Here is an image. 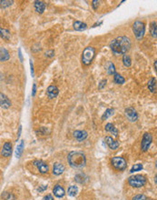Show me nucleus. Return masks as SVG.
<instances>
[{
  "label": "nucleus",
  "instance_id": "obj_16",
  "mask_svg": "<svg viewBox=\"0 0 157 200\" xmlns=\"http://www.w3.org/2000/svg\"><path fill=\"white\" fill-rule=\"evenodd\" d=\"M53 192H54V195L56 197V198H64V196H65V189L62 188L60 185H56L54 189H53Z\"/></svg>",
  "mask_w": 157,
  "mask_h": 200
},
{
  "label": "nucleus",
  "instance_id": "obj_6",
  "mask_svg": "<svg viewBox=\"0 0 157 200\" xmlns=\"http://www.w3.org/2000/svg\"><path fill=\"white\" fill-rule=\"evenodd\" d=\"M112 166L117 169V170H124L126 168V161L124 157H113L112 160Z\"/></svg>",
  "mask_w": 157,
  "mask_h": 200
},
{
  "label": "nucleus",
  "instance_id": "obj_13",
  "mask_svg": "<svg viewBox=\"0 0 157 200\" xmlns=\"http://www.w3.org/2000/svg\"><path fill=\"white\" fill-rule=\"evenodd\" d=\"M105 142H106L107 146L110 148V149L116 150L117 149L118 147H119V143L117 141H116L115 139H113V138H111V137H106Z\"/></svg>",
  "mask_w": 157,
  "mask_h": 200
},
{
  "label": "nucleus",
  "instance_id": "obj_20",
  "mask_svg": "<svg viewBox=\"0 0 157 200\" xmlns=\"http://www.w3.org/2000/svg\"><path fill=\"white\" fill-rule=\"evenodd\" d=\"M0 59H1V61L2 62H4V61H7V60H8L9 59V53H8V51L6 49V48H1V49H0Z\"/></svg>",
  "mask_w": 157,
  "mask_h": 200
},
{
  "label": "nucleus",
  "instance_id": "obj_10",
  "mask_svg": "<svg viewBox=\"0 0 157 200\" xmlns=\"http://www.w3.org/2000/svg\"><path fill=\"white\" fill-rule=\"evenodd\" d=\"M12 154V145L9 143V142H7L4 144L3 146V148L1 151V155L5 157H10Z\"/></svg>",
  "mask_w": 157,
  "mask_h": 200
},
{
  "label": "nucleus",
  "instance_id": "obj_2",
  "mask_svg": "<svg viewBox=\"0 0 157 200\" xmlns=\"http://www.w3.org/2000/svg\"><path fill=\"white\" fill-rule=\"evenodd\" d=\"M67 161L73 168L80 169L85 166L86 158L84 153L80 151H72L67 157Z\"/></svg>",
  "mask_w": 157,
  "mask_h": 200
},
{
  "label": "nucleus",
  "instance_id": "obj_33",
  "mask_svg": "<svg viewBox=\"0 0 157 200\" xmlns=\"http://www.w3.org/2000/svg\"><path fill=\"white\" fill-rule=\"evenodd\" d=\"M13 3V1H1V7H8V6H11Z\"/></svg>",
  "mask_w": 157,
  "mask_h": 200
},
{
  "label": "nucleus",
  "instance_id": "obj_17",
  "mask_svg": "<svg viewBox=\"0 0 157 200\" xmlns=\"http://www.w3.org/2000/svg\"><path fill=\"white\" fill-rule=\"evenodd\" d=\"M35 9L37 13L42 14L46 9V3L43 1H39V0L35 1Z\"/></svg>",
  "mask_w": 157,
  "mask_h": 200
},
{
  "label": "nucleus",
  "instance_id": "obj_19",
  "mask_svg": "<svg viewBox=\"0 0 157 200\" xmlns=\"http://www.w3.org/2000/svg\"><path fill=\"white\" fill-rule=\"evenodd\" d=\"M105 130L107 132H110L111 134H113L115 137H117L118 136V130L115 127V125L111 124V123H108V124L105 125Z\"/></svg>",
  "mask_w": 157,
  "mask_h": 200
},
{
  "label": "nucleus",
  "instance_id": "obj_24",
  "mask_svg": "<svg viewBox=\"0 0 157 200\" xmlns=\"http://www.w3.org/2000/svg\"><path fill=\"white\" fill-rule=\"evenodd\" d=\"M114 81H115L116 84H118V85H123V84H124V82H125L124 78L121 75L117 74V73H116V74L114 75Z\"/></svg>",
  "mask_w": 157,
  "mask_h": 200
},
{
  "label": "nucleus",
  "instance_id": "obj_40",
  "mask_svg": "<svg viewBox=\"0 0 157 200\" xmlns=\"http://www.w3.org/2000/svg\"><path fill=\"white\" fill-rule=\"evenodd\" d=\"M46 188H47V186H44V187H40V188H37V190L41 192V191H44V190H46Z\"/></svg>",
  "mask_w": 157,
  "mask_h": 200
},
{
  "label": "nucleus",
  "instance_id": "obj_4",
  "mask_svg": "<svg viewBox=\"0 0 157 200\" xmlns=\"http://www.w3.org/2000/svg\"><path fill=\"white\" fill-rule=\"evenodd\" d=\"M133 31L135 38L138 40L142 39L144 38V32H145V25H144V22L139 21V20L135 21L133 25Z\"/></svg>",
  "mask_w": 157,
  "mask_h": 200
},
{
  "label": "nucleus",
  "instance_id": "obj_43",
  "mask_svg": "<svg viewBox=\"0 0 157 200\" xmlns=\"http://www.w3.org/2000/svg\"><path fill=\"white\" fill-rule=\"evenodd\" d=\"M155 71H156V73H157V61L155 62Z\"/></svg>",
  "mask_w": 157,
  "mask_h": 200
},
{
  "label": "nucleus",
  "instance_id": "obj_39",
  "mask_svg": "<svg viewBox=\"0 0 157 200\" xmlns=\"http://www.w3.org/2000/svg\"><path fill=\"white\" fill-rule=\"evenodd\" d=\"M36 91H37V85L34 84V85H33V92H32V96H33V97L36 95Z\"/></svg>",
  "mask_w": 157,
  "mask_h": 200
},
{
  "label": "nucleus",
  "instance_id": "obj_22",
  "mask_svg": "<svg viewBox=\"0 0 157 200\" xmlns=\"http://www.w3.org/2000/svg\"><path fill=\"white\" fill-rule=\"evenodd\" d=\"M23 150H24V141L22 140L21 143L17 146L16 150H15V157H16V158H19L21 157V155L23 153Z\"/></svg>",
  "mask_w": 157,
  "mask_h": 200
},
{
  "label": "nucleus",
  "instance_id": "obj_5",
  "mask_svg": "<svg viewBox=\"0 0 157 200\" xmlns=\"http://www.w3.org/2000/svg\"><path fill=\"white\" fill-rule=\"evenodd\" d=\"M94 52L95 50L94 48L92 47H87L83 51V54H82V62L84 65L85 66H88L90 65L94 57Z\"/></svg>",
  "mask_w": 157,
  "mask_h": 200
},
{
  "label": "nucleus",
  "instance_id": "obj_26",
  "mask_svg": "<svg viewBox=\"0 0 157 200\" xmlns=\"http://www.w3.org/2000/svg\"><path fill=\"white\" fill-rule=\"evenodd\" d=\"M123 62H124V65L125 66H130L132 65L131 57H130L128 55L124 54V57H123Z\"/></svg>",
  "mask_w": 157,
  "mask_h": 200
},
{
  "label": "nucleus",
  "instance_id": "obj_38",
  "mask_svg": "<svg viewBox=\"0 0 157 200\" xmlns=\"http://www.w3.org/2000/svg\"><path fill=\"white\" fill-rule=\"evenodd\" d=\"M43 200H54V198H53V197L51 195H47V196H46V197L44 198V199Z\"/></svg>",
  "mask_w": 157,
  "mask_h": 200
},
{
  "label": "nucleus",
  "instance_id": "obj_29",
  "mask_svg": "<svg viewBox=\"0 0 157 200\" xmlns=\"http://www.w3.org/2000/svg\"><path fill=\"white\" fill-rule=\"evenodd\" d=\"M143 169V165L142 164H135L134 166H133L130 170V173H133V172H137V171H141Z\"/></svg>",
  "mask_w": 157,
  "mask_h": 200
},
{
  "label": "nucleus",
  "instance_id": "obj_32",
  "mask_svg": "<svg viewBox=\"0 0 157 200\" xmlns=\"http://www.w3.org/2000/svg\"><path fill=\"white\" fill-rule=\"evenodd\" d=\"M107 71H108V74L109 75H115L116 72V67H115V65L113 64V63H109V66H108V69H107Z\"/></svg>",
  "mask_w": 157,
  "mask_h": 200
},
{
  "label": "nucleus",
  "instance_id": "obj_28",
  "mask_svg": "<svg viewBox=\"0 0 157 200\" xmlns=\"http://www.w3.org/2000/svg\"><path fill=\"white\" fill-rule=\"evenodd\" d=\"M86 180H87V178H86L85 175H84V174H79V175H76V181L80 183V184L85 183Z\"/></svg>",
  "mask_w": 157,
  "mask_h": 200
},
{
  "label": "nucleus",
  "instance_id": "obj_3",
  "mask_svg": "<svg viewBox=\"0 0 157 200\" xmlns=\"http://www.w3.org/2000/svg\"><path fill=\"white\" fill-rule=\"evenodd\" d=\"M128 183L133 188H142L146 184V178L142 175H132L128 179Z\"/></svg>",
  "mask_w": 157,
  "mask_h": 200
},
{
  "label": "nucleus",
  "instance_id": "obj_35",
  "mask_svg": "<svg viewBox=\"0 0 157 200\" xmlns=\"http://www.w3.org/2000/svg\"><path fill=\"white\" fill-rule=\"evenodd\" d=\"M54 55H55L54 50H48V51L46 53V57H54Z\"/></svg>",
  "mask_w": 157,
  "mask_h": 200
},
{
  "label": "nucleus",
  "instance_id": "obj_44",
  "mask_svg": "<svg viewBox=\"0 0 157 200\" xmlns=\"http://www.w3.org/2000/svg\"><path fill=\"white\" fill-rule=\"evenodd\" d=\"M155 182L156 183V185H157V174L155 175Z\"/></svg>",
  "mask_w": 157,
  "mask_h": 200
},
{
  "label": "nucleus",
  "instance_id": "obj_30",
  "mask_svg": "<svg viewBox=\"0 0 157 200\" xmlns=\"http://www.w3.org/2000/svg\"><path fill=\"white\" fill-rule=\"evenodd\" d=\"M1 37H2V38L6 39V40H8L9 38H10V33L6 29L1 28Z\"/></svg>",
  "mask_w": 157,
  "mask_h": 200
},
{
  "label": "nucleus",
  "instance_id": "obj_36",
  "mask_svg": "<svg viewBox=\"0 0 157 200\" xmlns=\"http://www.w3.org/2000/svg\"><path fill=\"white\" fill-rule=\"evenodd\" d=\"M92 3H93V4H92V6H93L94 9H96V8H97V6L99 5V2H98V1H96V0H94Z\"/></svg>",
  "mask_w": 157,
  "mask_h": 200
},
{
  "label": "nucleus",
  "instance_id": "obj_18",
  "mask_svg": "<svg viewBox=\"0 0 157 200\" xmlns=\"http://www.w3.org/2000/svg\"><path fill=\"white\" fill-rule=\"evenodd\" d=\"M148 88L152 93H155L157 89V81L155 77H152L149 81H148Z\"/></svg>",
  "mask_w": 157,
  "mask_h": 200
},
{
  "label": "nucleus",
  "instance_id": "obj_42",
  "mask_svg": "<svg viewBox=\"0 0 157 200\" xmlns=\"http://www.w3.org/2000/svg\"><path fill=\"white\" fill-rule=\"evenodd\" d=\"M19 57H20V61H23V57H22V54H21V49H19Z\"/></svg>",
  "mask_w": 157,
  "mask_h": 200
},
{
  "label": "nucleus",
  "instance_id": "obj_7",
  "mask_svg": "<svg viewBox=\"0 0 157 200\" xmlns=\"http://www.w3.org/2000/svg\"><path fill=\"white\" fill-rule=\"evenodd\" d=\"M152 141H153V138L151 136V134L149 133H144V136H143V139H142V142H141V149L144 152H146L147 150L149 149L151 144H152Z\"/></svg>",
  "mask_w": 157,
  "mask_h": 200
},
{
  "label": "nucleus",
  "instance_id": "obj_14",
  "mask_svg": "<svg viewBox=\"0 0 157 200\" xmlns=\"http://www.w3.org/2000/svg\"><path fill=\"white\" fill-rule=\"evenodd\" d=\"M74 138H76V140L78 141H84L85 138H87V132L86 131H84V130H76L74 132Z\"/></svg>",
  "mask_w": 157,
  "mask_h": 200
},
{
  "label": "nucleus",
  "instance_id": "obj_27",
  "mask_svg": "<svg viewBox=\"0 0 157 200\" xmlns=\"http://www.w3.org/2000/svg\"><path fill=\"white\" fill-rule=\"evenodd\" d=\"M114 112H115V110H114L113 108H108V109H106L105 114H104V115H103V116H102V119H103V120H105V119H106V118H108V117L112 116L114 115Z\"/></svg>",
  "mask_w": 157,
  "mask_h": 200
},
{
  "label": "nucleus",
  "instance_id": "obj_21",
  "mask_svg": "<svg viewBox=\"0 0 157 200\" xmlns=\"http://www.w3.org/2000/svg\"><path fill=\"white\" fill-rule=\"evenodd\" d=\"M87 25L85 23H83V22H80V21H76L74 23V28L77 31H83L85 29H86Z\"/></svg>",
  "mask_w": 157,
  "mask_h": 200
},
{
  "label": "nucleus",
  "instance_id": "obj_8",
  "mask_svg": "<svg viewBox=\"0 0 157 200\" xmlns=\"http://www.w3.org/2000/svg\"><path fill=\"white\" fill-rule=\"evenodd\" d=\"M124 113H125V116H126V117H127V119H128L129 121H131V122H135V121H137V119H138V115H137V113H136L134 108H133V107H128V108L125 109Z\"/></svg>",
  "mask_w": 157,
  "mask_h": 200
},
{
  "label": "nucleus",
  "instance_id": "obj_25",
  "mask_svg": "<svg viewBox=\"0 0 157 200\" xmlns=\"http://www.w3.org/2000/svg\"><path fill=\"white\" fill-rule=\"evenodd\" d=\"M150 33L152 37L155 38H157V25L155 22H152L150 25Z\"/></svg>",
  "mask_w": 157,
  "mask_h": 200
},
{
  "label": "nucleus",
  "instance_id": "obj_11",
  "mask_svg": "<svg viewBox=\"0 0 157 200\" xmlns=\"http://www.w3.org/2000/svg\"><path fill=\"white\" fill-rule=\"evenodd\" d=\"M58 94H59V89L55 86H50V87H48L47 90H46V95L50 99L56 98L58 96Z\"/></svg>",
  "mask_w": 157,
  "mask_h": 200
},
{
  "label": "nucleus",
  "instance_id": "obj_45",
  "mask_svg": "<svg viewBox=\"0 0 157 200\" xmlns=\"http://www.w3.org/2000/svg\"><path fill=\"white\" fill-rule=\"evenodd\" d=\"M155 166H156V167H157V159H156V162H155Z\"/></svg>",
  "mask_w": 157,
  "mask_h": 200
},
{
  "label": "nucleus",
  "instance_id": "obj_23",
  "mask_svg": "<svg viewBox=\"0 0 157 200\" xmlns=\"http://www.w3.org/2000/svg\"><path fill=\"white\" fill-rule=\"evenodd\" d=\"M77 192H78V188L76 186H71L67 190V194L70 197H76L77 195Z\"/></svg>",
  "mask_w": 157,
  "mask_h": 200
},
{
  "label": "nucleus",
  "instance_id": "obj_1",
  "mask_svg": "<svg viewBox=\"0 0 157 200\" xmlns=\"http://www.w3.org/2000/svg\"><path fill=\"white\" fill-rule=\"evenodd\" d=\"M110 48L116 55H124L131 48V41L127 37H118L110 44Z\"/></svg>",
  "mask_w": 157,
  "mask_h": 200
},
{
  "label": "nucleus",
  "instance_id": "obj_31",
  "mask_svg": "<svg viewBox=\"0 0 157 200\" xmlns=\"http://www.w3.org/2000/svg\"><path fill=\"white\" fill-rule=\"evenodd\" d=\"M2 197L6 200H15V198L13 194L8 193V192H4L3 195H2Z\"/></svg>",
  "mask_w": 157,
  "mask_h": 200
},
{
  "label": "nucleus",
  "instance_id": "obj_15",
  "mask_svg": "<svg viewBox=\"0 0 157 200\" xmlns=\"http://www.w3.org/2000/svg\"><path fill=\"white\" fill-rule=\"evenodd\" d=\"M65 171V166L60 163H55L53 166V174L55 175H61Z\"/></svg>",
  "mask_w": 157,
  "mask_h": 200
},
{
  "label": "nucleus",
  "instance_id": "obj_12",
  "mask_svg": "<svg viewBox=\"0 0 157 200\" xmlns=\"http://www.w3.org/2000/svg\"><path fill=\"white\" fill-rule=\"evenodd\" d=\"M0 97H1V98H0V103H1L2 108H5V109L8 108V107L11 106V101L9 100V98H8L6 95H4L3 93L0 94Z\"/></svg>",
  "mask_w": 157,
  "mask_h": 200
},
{
  "label": "nucleus",
  "instance_id": "obj_34",
  "mask_svg": "<svg viewBox=\"0 0 157 200\" xmlns=\"http://www.w3.org/2000/svg\"><path fill=\"white\" fill-rule=\"evenodd\" d=\"M133 200H147V198L144 195H136Z\"/></svg>",
  "mask_w": 157,
  "mask_h": 200
},
{
  "label": "nucleus",
  "instance_id": "obj_9",
  "mask_svg": "<svg viewBox=\"0 0 157 200\" xmlns=\"http://www.w3.org/2000/svg\"><path fill=\"white\" fill-rule=\"evenodd\" d=\"M34 165L37 167L38 171H39L41 174H46V173L48 172V169H49V168H48V166H47L46 163H45L44 161H42V160H37V161L34 162Z\"/></svg>",
  "mask_w": 157,
  "mask_h": 200
},
{
  "label": "nucleus",
  "instance_id": "obj_41",
  "mask_svg": "<svg viewBox=\"0 0 157 200\" xmlns=\"http://www.w3.org/2000/svg\"><path fill=\"white\" fill-rule=\"evenodd\" d=\"M30 66H31V75H34V67H33V65H32V61L30 60Z\"/></svg>",
  "mask_w": 157,
  "mask_h": 200
},
{
  "label": "nucleus",
  "instance_id": "obj_37",
  "mask_svg": "<svg viewBox=\"0 0 157 200\" xmlns=\"http://www.w3.org/2000/svg\"><path fill=\"white\" fill-rule=\"evenodd\" d=\"M105 85H106V80H105V79H104V80H102V81L100 82V85H99V88H100V89H102V88L105 87Z\"/></svg>",
  "mask_w": 157,
  "mask_h": 200
}]
</instances>
